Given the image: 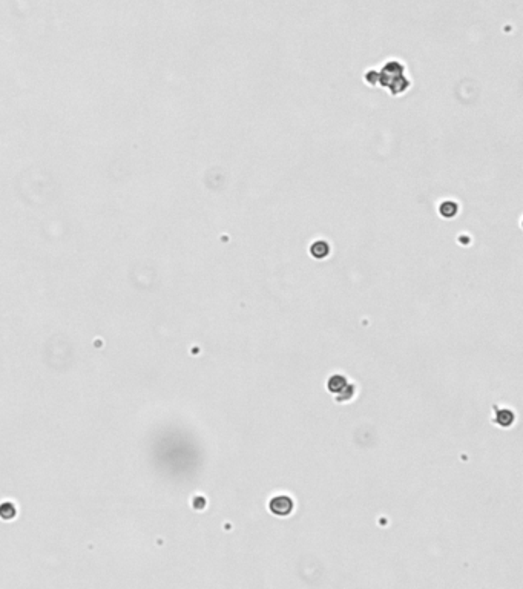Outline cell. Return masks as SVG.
<instances>
[{"mask_svg": "<svg viewBox=\"0 0 523 589\" xmlns=\"http://www.w3.org/2000/svg\"><path fill=\"white\" fill-rule=\"evenodd\" d=\"M269 508L275 515L284 517V515H289L291 512V510H293V502H291V499L287 496H278L270 500Z\"/></svg>", "mask_w": 523, "mask_h": 589, "instance_id": "obj_1", "label": "cell"}, {"mask_svg": "<svg viewBox=\"0 0 523 589\" xmlns=\"http://www.w3.org/2000/svg\"><path fill=\"white\" fill-rule=\"evenodd\" d=\"M347 385H349V384H347V379H345L344 376H339V374L331 376L330 379H329V382H327V388H329L331 393H334V394H336V393L341 394V392H342Z\"/></svg>", "mask_w": 523, "mask_h": 589, "instance_id": "obj_2", "label": "cell"}, {"mask_svg": "<svg viewBox=\"0 0 523 589\" xmlns=\"http://www.w3.org/2000/svg\"><path fill=\"white\" fill-rule=\"evenodd\" d=\"M512 420H514V416H512V413L508 412V410H502V412H499V414H497V422H499L502 427L511 425Z\"/></svg>", "mask_w": 523, "mask_h": 589, "instance_id": "obj_3", "label": "cell"}, {"mask_svg": "<svg viewBox=\"0 0 523 589\" xmlns=\"http://www.w3.org/2000/svg\"><path fill=\"white\" fill-rule=\"evenodd\" d=\"M311 254L315 255L316 258H322L324 255L329 254V247H327L326 243H316V244H313V247H311Z\"/></svg>", "mask_w": 523, "mask_h": 589, "instance_id": "obj_4", "label": "cell"}]
</instances>
